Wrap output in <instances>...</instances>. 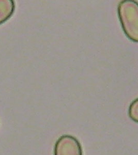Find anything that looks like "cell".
Instances as JSON below:
<instances>
[{"label":"cell","instance_id":"7a4b0ae2","mask_svg":"<svg viewBox=\"0 0 138 155\" xmlns=\"http://www.w3.org/2000/svg\"><path fill=\"white\" fill-rule=\"evenodd\" d=\"M15 10L12 0H0V25L7 21L12 16Z\"/></svg>","mask_w":138,"mask_h":155},{"label":"cell","instance_id":"6da1fadb","mask_svg":"<svg viewBox=\"0 0 138 155\" xmlns=\"http://www.w3.org/2000/svg\"><path fill=\"white\" fill-rule=\"evenodd\" d=\"M54 155H83L80 142L70 135L61 137L57 141Z\"/></svg>","mask_w":138,"mask_h":155}]
</instances>
